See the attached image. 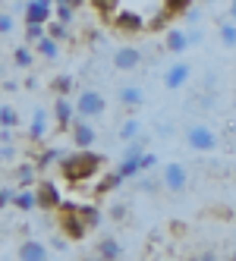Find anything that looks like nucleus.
<instances>
[{"label": "nucleus", "mask_w": 236, "mask_h": 261, "mask_svg": "<svg viewBox=\"0 0 236 261\" xmlns=\"http://www.w3.org/2000/svg\"><path fill=\"white\" fill-rule=\"evenodd\" d=\"M57 227H60V233L69 239V242H79V239H85L88 236V227H85V220L79 217V211H76V204H69V201H63L60 208H57Z\"/></svg>", "instance_id": "nucleus-2"}, {"label": "nucleus", "mask_w": 236, "mask_h": 261, "mask_svg": "<svg viewBox=\"0 0 236 261\" xmlns=\"http://www.w3.org/2000/svg\"><path fill=\"white\" fill-rule=\"evenodd\" d=\"M47 133H50V110L35 107L32 110V120H29V139L32 142H41V139H47Z\"/></svg>", "instance_id": "nucleus-11"}, {"label": "nucleus", "mask_w": 236, "mask_h": 261, "mask_svg": "<svg viewBox=\"0 0 236 261\" xmlns=\"http://www.w3.org/2000/svg\"><path fill=\"white\" fill-rule=\"evenodd\" d=\"M95 252L101 255V261H120L123 258V246H120V239H114V236H104Z\"/></svg>", "instance_id": "nucleus-18"}, {"label": "nucleus", "mask_w": 236, "mask_h": 261, "mask_svg": "<svg viewBox=\"0 0 236 261\" xmlns=\"http://www.w3.org/2000/svg\"><path fill=\"white\" fill-rule=\"evenodd\" d=\"M25 25H47L54 16V0H25Z\"/></svg>", "instance_id": "nucleus-6"}, {"label": "nucleus", "mask_w": 236, "mask_h": 261, "mask_svg": "<svg viewBox=\"0 0 236 261\" xmlns=\"http://www.w3.org/2000/svg\"><path fill=\"white\" fill-rule=\"evenodd\" d=\"M76 211H79V217L85 220V227H88V230H95V227H101V211L95 208L92 201H88V204H76Z\"/></svg>", "instance_id": "nucleus-21"}, {"label": "nucleus", "mask_w": 236, "mask_h": 261, "mask_svg": "<svg viewBox=\"0 0 236 261\" xmlns=\"http://www.w3.org/2000/svg\"><path fill=\"white\" fill-rule=\"evenodd\" d=\"M35 173H38V167H35V164H22V167H16V170H13V179L19 182L22 189H29V186L35 182Z\"/></svg>", "instance_id": "nucleus-24"}, {"label": "nucleus", "mask_w": 236, "mask_h": 261, "mask_svg": "<svg viewBox=\"0 0 236 261\" xmlns=\"http://www.w3.org/2000/svg\"><path fill=\"white\" fill-rule=\"evenodd\" d=\"M13 208L16 211H35L38 208V198H35V189H19V192H13Z\"/></svg>", "instance_id": "nucleus-19"}, {"label": "nucleus", "mask_w": 236, "mask_h": 261, "mask_svg": "<svg viewBox=\"0 0 236 261\" xmlns=\"http://www.w3.org/2000/svg\"><path fill=\"white\" fill-rule=\"evenodd\" d=\"M104 110H107V101H104L101 91H95V88H82L79 91V98H76V117L98 120V117H104Z\"/></svg>", "instance_id": "nucleus-3"}, {"label": "nucleus", "mask_w": 236, "mask_h": 261, "mask_svg": "<svg viewBox=\"0 0 236 261\" xmlns=\"http://www.w3.org/2000/svg\"><path fill=\"white\" fill-rule=\"evenodd\" d=\"M13 201V189H0V208H7Z\"/></svg>", "instance_id": "nucleus-39"}, {"label": "nucleus", "mask_w": 236, "mask_h": 261, "mask_svg": "<svg viewBox=\"0 0 236 261\" xmlns=\"http://www.w3.org/2000/svg\"><path fill=\"white\" fill-rule=\"evenodd\" d=\"M16 154H19V148H16V142L0 145V161H16Z\"/></svg>", "instance_id": "nucleus-33"}, {"label": "nucleus", "mask_w": 236, "mask_h": 261, "mask_svg": "<svg viewBox=\"0 0 236 261\" xmlns=\"http://www.w3.org/2000/svg\"><path fill=\"white\" fill-rule=\"evenodd\" d=\"M154 167H158V158H154L151 151H145V154H142V173H145V170H154Z\"/></svg>", "instance_id": "nucleus-35"}, {"label": "nucleus", "mask_w": 236, "mask_h": 261, "mask_svg": "<svg viewBox=\"0 0 236 261\" xmlns=\"http://www.w3.org/2000/svg\"><path fill=\"white\" fill-rule=\"evenodd\" d=\"M230 16H233V22H236V0H230Z\"/></svg>", "instance_id": "nucleus-43"}, {"label": "nucleus", "mask_w": 236, "mask_h": 261, "mask_svg": "<svg viewBox=\"0 0 236 261\" xmlns=\"http://www.w3.org/2000/svg\"><path fill=\"white\" fill-rule=\"evenodd\" d=\"M217 41L227 50H236V22H221L217 25Z\"/></svg>", "instance_id": "nucleus-22"}, {"label": "nucleus", "mask_w": 236, "mask_h": 261, "mask_svg": "<svg viewBox=\"0 0 236 261\" xmlns=\"http://www.w3.org/2000/svg\"><path fill=\"white\" fill-rule=\"evenodd\" d=\"M117 101L123 104V107H142L145 104V88L142 85H120L117 88Z\"/></svg>", "instance_id": "nucleus-16"}, {"label": "nucleus", "mask_w": 236, "mask_h": 261, "mask_svg": "<svg viewBox=\"0 0 236 261\" xmlns=\"http://www.w3.org/2000/svg\"><path fill=\"white\" fill-rule=\"evenodd\" d=\"M0 142H4V145L13 142V129H0Z\"/></svg>", "instance_id": "nucleus-41"}, {"label": "nucleus", "mask_w": 236, "mask_h": 261, "mask_svg": "<svg viewBox=\"0 0 236 261\" xmlns=\"http://www.w3.org/2000/svg\"><path fill=\"white\" fill-rule=\"evenodd\" d=\"M189 7H192V0H164V10H161L154 19H151V29H161V22L173 19V16H183Z\"/></svg>", "instance_id": "nucleus-15"}, {"label": "nucleus", "mask_w": 236, "mask_h": 261, "mask_svg": "<svg viewBox=\"0 0 236 261\" xmlns=\"http://www.w3.org/2000/svg\"><path fill=\"white\" fill-rule=\"evenodd\" d=\"M186 35H189V47H192V44H202V38H205L202 29H192V32H186Z\"/></svg>", "instance_id": "nucleus-38"}, {"label": "nucleus", "mask_w": 236, "mask_h": 261, "mask_svg": "<svg viewBox=\"0 0 236 261\" xmlns=\"http://www.w3.org/2000/svg\"><path fill=\"white\" fill-rule=\"evenodd\" d=\"M60 161H63V151H60V148H44V151H41L38 158H35L32 164L38 167V170H47V167H54V164H60Z\"/></svg>", "instance_id": "nucleus-20"}, {"label": "nucleus", "mask_w": 236, "mask_h": 261, "mask_svg": "<svg viewBox=\"0 0 236 261\" xmlns=\"http://www.w3.org/2000/svg\"><path fill=\"white\" fill-rule=\"evenodd\" d=\"M195 261H217V255H214V252H202V255H198Z\"/></svg>", "instance_id": "nucleus-42"}, {"label": "nucleus", "mask_w": 236, "mask_h": 261, "mask_svg": "<svg viewBox=\"0 0 236 261\" xmlns=\"http://www.w3.org/2000/svg\"><path fill=\"white\" fill-rule=\"evenodd\" d=\"M164 50L167 54H183V50H189V35L183 29H167V35H164Z\"/></svg>", "instance_id": "nucleus-17"}, {"label": "nucleus", "mask_w": 236, "mask_h": 261, "mask_svg": "<svg viewBox=\"0 0 236 261\" xmlns=\"http://www.w3.org/2000/svg\"><path fill=\"white\" fill-rule=\"evenodd\" d=\"M183 16H186V22H192V25H195V22H202V10H195V7H189Z\"/></svg>", "instance_id": "nucleus-37"}, {"label": "nucleus", "mask_w": 236, "mask_h": 261, "mask_svg": "<svg viewBox=\"0 0 236 261\" xmlns=\"http://www.w3.org/2000/svg\"><path fill=\"white\" fill-rule=\"evenodd\" d=\"M50 29H47V35L54 41H66L69 38V25H63V22H47Z\"/></svg>", "instance_id": "nucleus-30"}, {"label": "nucleus", "mask_w": 236, "mask_h": 261, "mask_svg": "<svg viewBox=\"0 0 236 261\" xmlns=\"http://www.w3.org/2000/svg\"><path fill=\"white\" fill-rule=\"evenodd\" d=\"M186 145L192 148V151L208 154V151H214V148H217V133H214L208 123H189L186 126Z\"/></svg>", "instance_id": "nucleus-4"}, {"label": "nucleus", "mask_w": 236, "mask_h": 261, "mask_svg": "<svg viewBox=\"0 0 236 261\" xmlns=\"http://www.w3.org/2000/svg\"><path fill=\"white\" fill-rule=\"evenodd\" d=\"M139 189H142V192H154V189H158V182H154V179H142V182H139Z\"/></svg>", "instance_id": "nucleus-40"}, {"label": "nucleus", "mask_w": 236, "mask_h": 261, "mask_svg": "<svg viewBox=\"0 0 236 261\" xmlns=\"http://www.w3.org/2000/svg\"><path fill=\"white\" fill-rule=\"evenodd\" d=\"M32 60H35V54H32V47H29V44H22V47H16V50H13V63L19 66V69H29V66H32Z\"/></svg>", "instance_id": "nucleus-27"}, {"label": "nucleus", "mask_w": 236, "mask_h": 261, "mask_svg": "<svg viewBox=\"0 0 236 261\" xmlns=\"http://www.w3.org/2000/svg\"><path fill=\"white\" fill-rule=\"evenodd\" d=\"M50 88L57 91V95H63V98H66L69 91H72V76H57V79L50 82Z\"/></svg>", "instance_id": "nucleus-29"}, {"label": "nucleus", "mask_w": 236, "mask_h": 261, "mask_svg": "<svg viewBox=\"0 0 236 261\" xmlns=\"http://www.w3.org/2000/svg\"><path fill=\"white\" fill-rule=\"evenodd\" d=\"M161 186H164L167 192L179 195V192H186V186H189V170H186V164H179V161H170L161 167Z\"/></svg>", "instance_id": "nucleus-5"}, {"label": "nucleus", "mask_w": 236, "mask_h": 261, "mask_svg": "<svg viewBox=\"0 0 236 261\" xmlns=\"http://www.w3.org/2000/svg\"><path fill=\"white\" fill-rule=\"evenodd\" d=\"M101 167H104L101 154L88 151V148H79V151H72V154H66L60 161V173L69 182H88V179H95L101 173Z\"/></svg>", "instance_id": "nucleus-1"}, {"label": "nucleus", "mask_w": 236, "mask_h": 261, "mask_svg": "<svg viewBox=\"0 0 236 261\" xmlns=\"http://www.w3.org/2000/svg\"><path fill=\"white\" fill-rule=\"evenodd\" d=\"M69 136H72V145H76V148H92V145H95V139H98L95 126L88 123V120H82V117H76V120H72V126H69Z\"/></svg>", "instance_id": "nucleus-9"}, {"label": "nucleus", "mask_w": 236, "mask_h": 261, "mask_svg": "<svg viewBox=\"0 0 236 261\" xmlns=\"http://www.w3.org/2000/svg\"><path fill=\"white\" fill-rule=\"evenodd\" d=\"M16 258H19V261H50V249L44 246L41 239H22Z\"/></svg>", "instance_id": "nucleus-12"}, {"label": "nucleus", "mask_w": 236, "mask_h": 261, "mask_svg": "<svg viewBox=\"0 0 236 261\" xmlns=\"http://www.w3.org/2000/svg\"><path fill=\"white\" fill-rule=\"evenodd\" d=\"M230 261H236V249H233V255H230Z\"/></svg>", "instance_id": "nucleus-45"}, {"label": "nucleus", "mask_w": 236, "mask_h": 261, "mask_svg": "<svg viewBox=\"0 0 236 261\" xmlns=\"http://www.w3.org/2000/svg\"><path fill=\"white\" fill-rule=\"evenodd\" d=\"M92 7L98 13H104V16H114L117 13V0H92Z\"/></svg>", "instance_id": "nucleus-32"}, {"label": "nucleus", "mask_w": 236, "mask_h": 261, "mask_svg": "<svg viewBox=\"0 0 236 261\" xmlns=\"http://www.w3.org/2000/svg\"><path fill=\"white\" fill-rule=\"evenodd\" d=\"M54 4H60V0H54Z\"/></svg>", "instance_id": "nucleus-46"}, {"label": "nucleus", "mask_w": 236, "mask_h": 261, "mask_svg": "<svg viewBox=\"0 0 236 261\" xmlns=\"http://www.w3.org/2000/svg\"><path fill=\"white\" fill-rule=\"evenodd\" d=\"M44 35H47L44 25H25V41H29V44H38Z\"/></svg>", "instance_id": "nucleus-31"}, {"label": "nucleus", "mask_w": 236, "mask_h": 261, "mask_svg": "<svg viewBox=\"0 0 236 261\" xmlns=\"http://www.w3.org/2000/svg\"><path fill=\"white\" fill-rule=\"evenodd\" d=\"M205 4H211V0H205Z\"/></svg>", "instance_id": "nucleus-47"}, {"label": "nucleus", "mask_w": 236, "mask_h": 261, "mask_svg": "<svg viewBox=\"0 0 236 261\" xmlns=\"http://www.w3.org/2000/svg\"><path fill=\"white\" fill-rule=\"evenodd\" d=\"M35 198H38V208H47V211L63 204V195H60V189H57L54 179H41L38 186H35Z\"/></svg>", "instance_id": "nucleus-8"}, {"label": "nucleus", "mask_w": 236, "mask_h": 261, "mask_svg": "<svg viewBox=\"0 0 236 261\" xmlns=\"http://www.w3.org/2000/svg\"><path fill=\"white\" fill-rule=\"evenodd\" d=\"M35 50H38V57H44V60H57V54H60V41H54L50 35H44V38L35 44Z\"/></svg>", "instance_id": "nucleus-23"}, {"label": "nucleus", "mask_w": 236, "mask_h": 261, "mask_svg": "<svg viewBox=\"0 0 236 261\" xmlns=\"http://www.w3.org/2000/svg\"><path fill=\"white\" fill-rule=\"evenodd\" d=\"M142 60H145V57H142V50L133 47V44H126V47L114 50V69H120V72H133V69H139Z\"/></svg>", "instance_id": "nucleus-10"}, {"label": "nucleus", "mask_w": 236, "mask_h": 261, "mask_svg": "<svg viewBox=\"0 0 236 261\" xmlns=\"http://www.w3.org/2000/svg\"><path fill=\"white\" fill-rule=\"evenodd\" d=\"M54 16H57V22H63V25L76 22V10H72L69 4H57V7H54Z\"/></svg>", "instance_id": "nucleus-28"}, {"label": "nucleus", "mask_w": 236, "mask_h": 261, "mask_svg": "<svg viewBox=\"0 0 236 261\" xmlns=\"http://www.w3.org/2000/svg\"><path fill=\"white\" fill-rule=\"evenodd\" d=\"M111 19H114V25H117L120 32H142L145 25H148V22H145V16H139V13H133V10H117Z\"/></svg>", "instance_id": "nucleus-14"}, {"label": "nucleus", "mask_w": 236, "mask_h": 261, "mask_svg": "<svg viewBox=\"0 0 236 261\" xmlns=\"http://www.w3.org/2000/svg\"><path fill=\"white\" fill-rule=\"evenodd\" d=\"M123 142H136L139 136H142V123L139 120H126L123 126H120V133H117Z\"/></svg>", "instance_id": "nucleus-26"}, {"label": "nucleus", "mask_w": 236, "mask_h": 261, "mask_svg": "<svg viewBox=\"0 0 236 261\" xmlns=\"http://www.w3.org/2000/svg\"><path fill=\"white\" fill-rule=\"evenodd\" d=\"M16 29V22H13V16L10 13H0V35H10Z\"/></svg>", "instance_id": "nucleus-34"}, {"label": "nucleus", "mask_w": 236, "mask_h": 261, "mask_svg": "<svg viewBox=\"0 0 236 261\" xmlns=\"http://www.w3.org/2000/svg\"><path fill=\"white\" fill-rule=\"evenodd\" d=\"M19 126V114H16L13 104H4L0 107V129H16Z\"/></svg>", "instance_id": "nucleus-25"}, {"label": "nucleus", "mask_w": 236, "mask_h": 261, "mask_svg": "<svg viewBox=\"0 0 236 261\" xmlns=\"http://www.w3.org/2000/svg\"><path fill=\"white\" fill-rule=\"evenodd\" d=\"M189 76H192V66L186 60H176L173 66L164 69V88L167 91H179L183 85H189Z\"/></svg>", "instance_id": "nucleus-7"}, {"label": "nucleus", "mask_w": 236, "mask_h": 261, "mask_svg": "<svg viewBox=\"0 0 236 261\" xmlns=\"http://www.w3.org/2000/svg\"><path fill=\"white\" fill-rule=\"evenodd\" d=\"M111 220H126V204H111Z\"/></svg>", "instance_id": "nucleus-36"}, {"label": "nucleus", "mask_w": 236, "mask_h": 261, "mask_svg": "<svg viewBox=\"0 0 236 261\" xmlns=\"http://www.w3.org/2000/svg\"><path fill=\"white\" fill-rule=\"evenodd\" d=\"M72 120H76V101L57 95V101H54V123H57L60 129H69Z\"/></svg>", "instance_id": "nucleus-13"}, {"label": "nucleus", "mask_w": 236, "mask_h": 261, "mask_svg": "<svg viewBox=\"0 0 236 261\" xmlns=\"http://www.w3.org/2000/svg\"><path fill=\"white\" fill-rule=\"evenodd\" d=\"M85 261H101V255H92V258H85Z\"/></svg>", "instance_id": "nucleus-44"}]
</instances>
